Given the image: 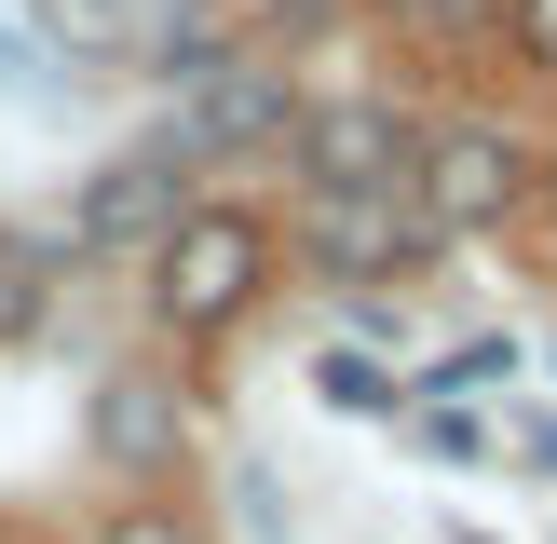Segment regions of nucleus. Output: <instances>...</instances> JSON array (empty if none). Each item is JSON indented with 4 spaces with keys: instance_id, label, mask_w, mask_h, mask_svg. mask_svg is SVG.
I'll use <instances>...</instances> for the list:
<instances>
[{
    "instance_id": "3",
    "label": "nucleus",
    "mask_w": 557,
    "mask_h": 544,
    "mask_svg": "<svg viewBox=\"0 0 557 544\" xmlns=\"http://www.w3.org/2000/svg\"><path fill=\"white\" fill-rule=\"evenodd\" d=\"M408 190H422V218L435 232H504L517 205H531V150H517L504 123H435L422 136V163H408Z\"/></svg>"
},
{
    "instance_id": "14",
    "label": "nucleus",
    "mask_w": 557,
    "mask_h": 544,
    "mask_svg": "<svg viewBox=\"0 0 557 544\" xmlns=\"http://www.w3.org/2000/svg\"><path fill=\"white\" fill-rule=\"evenodd\" d=\"M544 218H557V177H544Z\"/></svg>"
},
{
    "instance_id": "12",
    "label": "nucleus",
    "mask_w": 557,
    "mask_h": 544,
    "mask_svg": "<svg viewBox=\"0 0 557 544\" xmlns=\"http://www.w3.org/2000/svg\"><path fill=\"white\" fill-rule=\"evenodd\" d=\"M517 54H531V69H557V0H517Z\"/></svg>"
},
{
    "instance_id": "7",
    "label": "nucleus",
    "mask_w": 557,
    "mask_h": 544,
    "mask_svg": "<svg viewBox=\"0 0 557 544\" xmlns=\"http://www.w3.org/2000/svg\"><path fill=\"white\" fill-rule=\"evenodd\" d=\"M381 14H395L408 41H490V27H504V0H381Z\"/></svg>"
},
{
    "instance_id": "6",
    "label": "nucleus",
    "mask_w": 557,
    "mask_h": 544,
    "mask_svg": "<svg viewBox=\"0 0 557 544\" xmlns=\"http://www.w3.org/2000/svg\"><path fill=\"white\" fill-rule=\"evenodd\" d=\"M177 177H163V163H109L96 190H82V218H69V245H163L177 232Z\"/></svg>"
},
{
    "instance_id": "5",
    "label": "nucleus",
    "mask_w": 557,
    "mask_h": 544,
    "mask_svg": "<svg viewBox=\"0 0 557 544\" xmlns=\"http://www.w3.org/2000/svg\"><path fill=\"white\" fill-rule=\"evenodd\" d=\"M259 136H299V109H286V69H218L205 96L177 109V150H259Z\"/></svg>"
},
{
    "instance_id": "9",
    "label": "nucleus",
    "mask_w": 557,
    "mask_h": 544,
    "mask_svg": "<svg viewBox=\"0 0 557 544\" xmlns=\"http://www.w3.org/2000/svg\"><path fill=\"white\" fill-rule=\"evenodd\" d=\"M96 435H109V449H163V422H150V381H109V408H96Z\"/></svg>"
},
{
    "instance_id": "4",
    "label": "nucleus",
    "mask_w": 557,
    "mask_h": 544,
    "mask_svg": "<svg viewBox=\"0 0 557 544\" xmlns=\"http://www.w3.org/2000/svg\"><path fill=\"white\" fill-rule=\"evenodd\" d=\"M299 163H313V190H408L422 123H395V96H326L299 109Z\"/></svg>"
},
{
    "instance_id": "11",
    "label": "nucleus",
    "mask_w": 557,
    "mask_h": 544,
    "mask_svg": "<svg viewBox=\"0 0 557 544\" xmlns=\"http://www.w3.org/2000/svg\"><path fill=\"white\" fill-rule=\"evenodd\" d=\"M109 544H205V531H190V517H163V504H123V517H109Z\"/></svg>"
},
{
    "instance_id": "8",
    "label": "nucleus",
    "mask_w": 557,
    "mask_h": 544,
    "mask_svg": "<svg viewBox=\"0 0 557 544\" xmlns=\"http://www.w3.org/2000/svg\"><path fill=\"white\" fill-rule=\"evenodd\" d=\"M313 381H326V408H354V422H381V408H395V381H381L368 354H326Z\"/></svg>"
},
{
    "instance_id": "10",
    "label": "nucleus",
    "mask_w": 557,
    "mask_h": 544,
    "mask_svg": "<svg viewBox=\"0 0 557 544\" xmlns=\"http://www.w3.org/2000/svg\"><path fill=\"white\" fill-rule=\"evenodd\" d=\"M27 326H41V259L0 245V341H27Z\"/></svg>"
},
{
    "instance_id": "1",
    "label": "nucleus",
    "mask_w": 557,
    "mask_h": 544,
    "mask_svg": "<svg viewBox=\"0 0 557 544\" xmlns=\"http://www.w3.org/2000/svg\"><path fill=\"white\" fill-rule=\"evenodd\" d=\"M272 286V218L259 205H190L177 232L150 245V313L177 326V341H232L245 313H259Z\"/></svg>"
},
{
    "instance_id": "13",
    "label": "nucleus",
    "mask_w": 557,
    "mask_h": 544,
    "mask_svg": "<svg viewBox=\"0 0 557 544\" xmlns=\"http://www.w3.org/2000/svg\"><path fill=\"white\" fill-rule=\"evenodd\" d=\"M54 27H82V41H109V27H123V0H41Z\"/></svg>"
},
{
    "instance_id": "2",
    "label": "nucleus",
    "mask_w": 557,
    "mask_h": 544,
    "mask_svg": "<svg viewBox=\"0 0 557 544\" xmlns=\"http://www.w3.org/2000/svg\"><path fill=\"white\" fill-rule=\"evenodd\" d=\"M435 245L449 232L422 218V190H313V205H299V259L341 272V286H408Z\"/></svg>"
}]
</instances>
